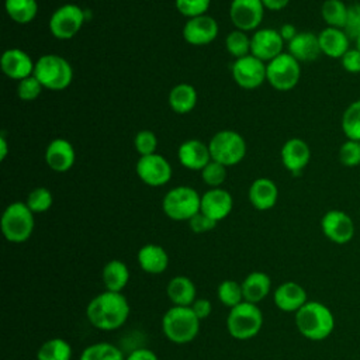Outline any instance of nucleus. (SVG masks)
<instances>
[{
  "mask_svg": "<svg viewBox=\"0 0 360 360\" xmlns=\"http://www.w3.org/2000/svg\"><path fill=\"white\" fill-rule=\"evenodd\" d=\"M167 298L176 307H191L195 301V285L187 276H174L166 287Z\"/></svg>",
  "mask_w": 360,
  "mask_h": 360,
  "instance_id": "28",
  "label": "nucleus"
},
{
  "mask_svg": "<svg viewBox=\"0 0 360 360\" xmlns=\"http://www.w3.org/2000/svg\"><path fill=\"white\" fill-rule=\"evenodd\" d=\"M225 48L235 59L250 55V37L248 32L235 28L226 35Z\"/></svg>",
  "mask_w": 360,
  "mask_h": 360,
  "instance_id": "36",
  "label": "nucleus"
},
{
  "mask_svg": "<svg viewBox=\"0 0 360 360\" xmlns=\"http://www.w3.org/2000/svg\"><path fill=\"white\" fill-rule=\"evenodd\" d=\"M201 195L197 190L188 186H179L170 188L163 200L162 210L165 215L173 221H190L197 212H200Z\"/></svg>",
  "mask_w": 360,
  "mask_h": 360,
  "instance_id": "7",
  "label": "nucleus"
},
{
  "mask_svg": "<svg viewBox=\"0 0 360 360\" xmlns=\"http://www.w3.org/2000/svg\"><path fill=\"white\" fill-rule=\"evenodd\" d=\"M295 326L308 340L321 342L329 338L335 329L332 311L319 301H308L295 312Z\"/></svg>",
  "mask_w": 360,
  "mask_h": 360,
  "instance_id": "2",
  "label": "nucleus"
},
{
  "mask_svg": "<svg viewBox=\"0 0 360 360\" xmlns=\"http://www.w3.org/2000/svg\"><path fill=\"white\" fill-rule=\"evenodd\" d=\"M0 226L4 238L8 242L22 243L28 240L34 232V212L25 202H11L3 211Z\"/></svg>",
  "mask_w": 360,
  "mask_h": 360,
  "instance_id": "5",
  "label": "nucleus"
},
{
  "mask_svg": "<svg viewBox=\"0 0 360 360\" xmlns=\"http://www.w3.org/2000/svg\"><path fill=\"white\" fill-rule=\"evenodd\" d=\"M72 354L73 352L69 342L62 338H52L39 346L37 360H70Z\"/></svg>",
  "mask_w": 360,
  "mask_h": 360,
  "instance_id": "32",
  "label": "nucleus"
},
{
  "mask_svg": "<svg viewBox=\"0 0 360 360\" xmlns=\"http://www.w3.org/2000/svg\"><path fill=\"white\" fill-rule=\"evenodd\" d=\"M343 1H345V0H343Z\"/></svg>",
  "mask_w": 360,
  "mask_h": 360,
  "instance_id": "53",
  "label": "nucleus"
},
{
  "mask_svg": "<svg viewBox=\"0 0 360 360\" xmlns=\"http://www.w3.org/2000/svg\"><path fill=\"white\" fill-rule=\"evenodd\" d=\"M191 309L197 315L200 321L207 319L212 312V304L207 298H195V301L191 304Z\"/></svg>",
  "mask_w": 360,
  "mask_h": 360,
  "instance_id": "47",
  "label": "nucleus"
},
{
  "mask_svg": "<svg viewBox=\"0 0 360 360\" xmlns=\"http://www.w3.org/2000/svg\"><path fill=\"white\" fill-rule=\"evenodd\" d=\"M210 4L211 0H174L177 11L187 18L207 14Z\"/></svg>",
  "mask_w": 360,
  "mask_h": 360,
  "instance_id": "42",
  "label": "nucleus"
},
{
  "mask_svg": "<svg viewBox=\"0 0 360 360\" xmlns=\"http://www.w3.org/2000/svg\"><path fill=\"white\" fill-rule=\"evenodd\" d=\"M318 39L321 52L333 59H340L350 49V38L342 28L326 27L318 34Z\"/></svg>",
  "mask_w": 360,
  "mask_h": 360,
  "instance_id": "25",
  "label": "nucleus"
},
{
  "mask_svg": "<svg viewBox=\"0 0 360 360\" xmlns=\"http://www.w3.org/2000/svg\"><path fill=\"white\" fill-rule=\"evenodd\" d=\"M135 172L139 180L150 187L165 186L172 179V166L159 153L139 156L135 163Z\"/></svg>",
  "mask_w": 360,
  "mask_h": 360,
  "instance_id": "12",
  "label": "nucleus"
},
{
  "mask_svg": "<svg viewBox=\"0 0 360 360\" xmlns=\"http://www.w3.org/2000/svg\"><path fill=\"white\" fill-rule=\"evenodd\" d=\"M322 233L336 245L349 243L356 232L354 222L349 214L342 210H329L321 218Z\"/></svg>",
  "mask_w": 360,
  "mask_h": 360,
  "instance_id": "13",
  "label": "nucleus"
},
{
  "mask_svg": "<svg viewBox=\"0 0 360 360\" xmlns=\"http://www.w3.org/2000/svg\"><path fill=\"white\" fill-rule=\"evenodd\" d=\"M354 42H356V49H357V51H360V35L354 39Z\"/></svg>",
  "mask_w": 360,
  "mask_h": 360,
  "instance_id": "52",
  "label": "nucleus"
},
{
  "mask_svg": "<svg viewBox=\"0 0 360 360\" xmlns=\"http://www.w3.org/2000/svg\"><path fill=\"white\" fill-rule=\"evenodd\" d=\"M240 284L243 291V300L252 304H259L260 301H263L271 290V278L264 271L249 273Z\"/></svg>",
  "mask_w": 360,
  "mask_h": 360,
  "instance_id": "27",
  "label": "nucleus"
},
{
  "mask_svg": "<svg viewBox=\"0 0 360 360\" xmlns=\"http://www.w3.org/2000/svg\"><path fill=\"white\" fill-rule=\"evenodd\" d=\"M162 330L167 340L176 345L193 342L200 332V319L191 307L169 308L162 316Z\"/></svg>",
  "mask_w": 360,
  "mask_h": 360,
  "instance_id": "3",
  "label": "nucleus"
},
{
  "mask_svg": "<svg viewBox=\"0 0 360 360\" xmlns=\"http://www.w3.org/2000/svg\"><path fill=\"white\" fill-rule=\"evenodd\" d=\"M76 160V152L73 145L65 138L52 139L45 149L46 165L58 173H63L72 169Z\"/></svg>",
  "mask_w": 360,
  "mask_h": 360,
  "instance_id": "20",
  "label": "nucleus"
},
{
  "mask_svg": "<svg viewBox=\"0 0 360 360\" xmlns=\"http://www.w3.org/2000/svg\"><path fill=\"white\" fill-rule=\"evenodd\" d=\"M218 31L217 20L208 14H202L187 18L183 27V38L190 45L202 46L211 44L218 37Z\"/></svg>",
  "mask_w": 360,
  "mask_h": 360,
  "instance_id": "15",
  "label": "nucleus"
},
{
  "mask_svg": "<svg viewBox=\"0 0 360 360\" xmlns=\"http://www.w3.org/2000/svg\"><path fill=\"white\" fill-rule=\"evenodd\" d=\"M125 360H159V359L156 353L149 349H135L125 357Z\"/></svg>",
  "mask_w": 360,
  "mask_h": 360,
  "instance_id": "48",
  "label": "nucleus"
},
{
  "mask_svg": "<svg viewBox=\"0 0 360 360\" xmlns=\"http://www.w3.org/2000/svg\"><path fill=\"white\" fill-rule=\"evenodd\" d=\"M262 0H232L229 6V18L235 28L245 32L256 31L264 14Z\"/></svg>",
  "mask_w": 360,
  "mask_h": 360,
  "instance_id": "14",
  "label": "nucleus"
},
{
  "mask_svg": "<svg viewBox=\"0 0 360 360\" xmlns=\"http://www.w3.org/2000/svg\"><path fill=\"white\" fill-rule=\"evenodd\" d=\"M52 202H53L52 193L45 187H35L34 190H31L25 201V204L34 214L46 212L52 207Z\"/></svg>",
  "mask_w": 360,
  "mask_h": 360,
  "instance_id": "38",
  "label": "nucleus"
},
{
  "mask_svg": "<svg viewBox=\"0 0 360 360\" xmlns=\"http://www.w3.org/2000/svg\"><path fill=\"white\" fill-rule=\"evenodd\" d=\"M42 90H44V86L34 75L20 80L17 84V96L22 101H32L38 98Z\"/></svg>",
  "mask_w": 360,
  "mask_h": 360,
  "instance_id": "40",
  "label": "nucleus"
},
{
  "mask_svg": "<svg viewBox=\"0 0 360 360\" xmlns=\"http://www.w3.org/2000/svg\"><path fill=\"white\" fill-rule=\"evenodd\" d=\"M201 179L211 188L221 187L222 183L226 180V166H224L215 160H211L201 170Z\"/></svg>",
  "mask_w": 360,
  "mask_h": 360,
  "instance_id": "39",
  "label": "nucleus"
},
{
  "mask_svg": "<svg viewBox=\"0 0 360 360\" xmlns=\"http://www.w3.org/2000/svg\"><path fill=\"white\" fill-rule=\"evenodd\" d=\"M248 197L250 204L259 210V211H267L271 210L278 198V188L277 184L267 179V177H259L252 181Z\"/></svg>",
  "mask_w": 360,
  "mask_h": 360,
  "instance_id": "23",
  "label": "nucleus"
},
{
  "mask_svg": "<svg viewBox=\"0 0 360 360\" xmlns=\"http://www.w3.org/2000/svg\"><path fill=\"white\" fill-rule=\"evenodd\" d=\"M284 39L278 30L260 28L250 37V55L259 58L263 62H270L280 53H283Z\"/></svg>",
  "mask_w": 360,
  "mask_h": 360,
  "instance_id": "16",
  "label": "nucleus"
},
{
  "mask_svg": "<svg viewBox=\"0 0 360 360\" xmlns=\"http://www.w3.org/2000/svg\"><path fill=\"white\" fill-rule=\"evenodd\" d=\"M79 360H125V357L117 346L107 342H98L84 347Z\"/></svg>",
  "mask_w": 360,
  "mask_h": 360,
  "instance_id": "34",
  "label": "nucleus"
},
{
  "mask_svg": "<svg viewBox=\"0 0 360 360\" xmlns=\"http://www.w3.org/2000/svg\"><path fill=\"white\" fill-rule=\"evenodd\" d=\"M129 304L122 292L104 291L96 295L86 308L89 322L98 330L120 329L129 316Z\"/></svg>",
  "mask_w": 360,
  "mask_h": 360,
  "instance_id": "1",
  "label": "nucleus"
},
{
  "mask_svg": "<svg viewBox=\"0 0 360 360\" xmlns=\"http://www.w3.org/2000/svg\"><path fill=\"white\" fill-rule=\"evenodd\" d=\"M263 326V314L257 304L248 301L229 309L226 316V329L236 340H248L255 338Z\"/></svg>",
  "mask_w": 360,
  "mask_h": 360,
  "instance_id": "6",
  "label": "nucleus"
},
{
  "mask_svg": "<svg viewBox=\"0 0 360 360\" xmlns=\"http://www.w3.org/2000/svg\"><path fill=\"white\" fill-rule=\"evenodd\" d=\"M342 131L347 139L360 142V100L350 103L343 111Z\"/></svg>",
  "mask_w": 360,
  "mask_h": 360,
  "instance_id": "35",
  "label": "nucleus"
},
{
  "mask_svg": "<svg viewBox=\"0 0 360 360\" xmlns=\"http://www.w3.org/2000/svg\"><path fill=\"white\" fill-rule=\"evenodd\" d=\"M231 73L232 79L239 87L245 90H253L260 87L266 80V62L253 55H246L243 58L235 59L231 68Z\"/></svg>",
  "mask_w": 360,
  "mask_h": 360,
  "instance_id": "11",
  "label": "nucleus"
},
{
  "mask_svg": "<svg viewBox=\"0 0 360 360\" xmlns=\"http://www.w3.org/2000/svg\"><path fill=\"white\" fill-rule=\"evenodd\" d=\"M278 32H280L281 38L284 39V42H290V41L298 34L295 25H292V24H283V25L280 27Z\"/></svg>",
  "mask_w": 360,
  "mask_h": 360,
  "instance_id": "50",
  "label": "nucleus"
},
{
  "mask_svg": "<svg viewBox=\"0 0 360 360\" xmlns=\"http://www.w3.org/2000/svg\"><path fill=\"white\" fill-rule=\"evenodd\" d=\"M7 15L17 24L31 22L38 13L37 0H4Z\"/></svg>",
  "mask_w": 360,
  "mask_h": 360,
  "instance_id": "31",
  "label": "nucleus"
},
{
  "mask_svg": "<svg viewBox=\"0 0 360 360\" xmlns=\"http://www.w3.org/2000/svg\"><path fill=\"white\" fill-rule=\"evenodd\" d=\"M347 8L343 0H325L321 7V15L328 27L345 28L347 20Z\"/></svg>",
  "mask_w": 360,
  "mask_h": 360,
  "instance_id": "33",
  "label": "nucleus"
},
{
  "mask_svg": "<svg viewBox=\"0 0 360 360\" xmlns=\"http://www.w3.org/2000/svg\"><path fill=\"white\" fill-rule=\"evenodd\" d=\"M342 66L349 73H360V51L350 48L342 58Z\"/></svg>",
  "mask_w": 360,
  "mask_h": 360,
  "instance_id": "46",
  "label": "nucleus"
},
{
  "mask_svg": "<svg viewBox=\"0 0 360 360\" xmlns=\"http://www.w3.org/2000/svg\"><path fill=\"white\" fill-rule=\"evenodd\" d=\"M211 159L229 167L240 163L246 156V141L232 129L218 131L208 142Z\"/></svg>",
  "mask_w": 360,
  "mask_h": 360,
  "instance_id": "8",
  "label": "nucleus"
},
{
  "mask_svg": "<svg viewBox=\"0 0 360 360\" xmlns=\"http://www.w3.org/2000/svg\"><path fill=\"white\" fill-rule=\"evenodd\" d=\"M217 221L211 219L210 217H207L205 214H202L201 211L197 212L190 221H188V226L194 233H205L211 229H214L217 226Z\"/></svg>",
  "mask_w": 360,
  "mask_h": 360,
  "instance_id": "45",
  "label": "nucleus"
},
{
  "mask_svg": "<svg viewBox=\"0 0 360 360\" xmlns=\"http://www.w3.org/2000/svg\"><path fill=\"white\" fill-rule=\"evenodd\" d=\"M177 159L181 166L190 170H202L212 159L208 143L200 139H187L177 149Z\"/></svg>",
  "mask_w": 360,
  "mask_h": 360,
  "instance_id": "21",
  "label": "nucleus"
},
{
  "mask_svg": "<svg viewBox=\"0 0 360 360\" xmlns=\"http://www.w3.org/2000/svg\"><path fill=\"white\" fill-rule=\"evenodd\" d=\"M138 264L148 274H162L169 266V255L160 245L146 243L138 250Z\"/></svg>",
  "mask_w": 360,
  "mask_h": 360,
  "instance_id": "24",
  "label": "nucleus"
},
{
  "mask_svg": "<svg viewBox=\"0 0 360 360\" xmlns=\"http://www.w3.org/2000/svg\"><path fill=\"white\" fill-rule=\"evenodd\" d=\"M273 301L280 311L295 314L304 304L308 302V297L301 284L295 281H285L274 290Z\"/></svg>",
  "mask_w": 360,
  "mask_h": 360,
  "instance_id": "22",
  "label": "nucleus"
},
{
  "mask_svg": "<svg viewBox=\"0 0 360 360\" xmlns=\"http://www.w3.org/2000/svg\"><path fill=\"white\" fill-rule=\"evenodd\" d=\"M287 48L288 53L298 62H312L322 53L318 35L308 31L298 32L290 42H287Z\"/></svg>",
  "mask_w": 360,
  "mask_h": 360,
  "instance_id": "26",
  "label": "nucleus"
},
{
  "mask_svg": "<svg viewBox=\"0 0 360 360\" xmlns=\"http://www.w3.org/2000/svg\"><path fill=\"white\" fill-rule=\"evenodd\" d=\"M101 278L107 291L121 292L129 281L128 266L118 259H112L104 264Z\"/></svg>",
  "mask_w": 360,
  "mask_h": 360,
  "instance_id": "29",
  "label": "nucleus"
},
{
  "mask_svg": "<svg viewBox=\"0 0 360 360\" xmlns=\"http://www.w3.org/2000/svg\"><path fill=\"white\" fill-rule=\"evenodd\" d=\"M283 166L294 176H298L309 163L311 149L308 143L301 138L287 139L280 150Z\"/></svg>",
  "mask_w": 360,
  "mask_h": 360,
  "instance_id": "18",
  "label": "nucleus"
},
{
  "mask_svg": "<svg viewBox=\"0 0 360 360\" xmlns=\"http://www.w3.org/2000/svg\"><path fill=\"white\" fill-rule=\"evenodd\" d=\"M197 104V91L188 83H179L169 93V105L177 114L190 112Z\"/></svg>",
  "mask_w": 360,
  "mask_h": 360,
  "instance_id": "30",
  "label": "nucleus"
},
{
  "mask_svg": "<svg viewBox=\"0 0 360 360\" xmlns=\"http://www.w3.org/2000/svg\"><path fill=\"white\" fill-rule=\"evenodd\" d=\"M233 207V198L231 193L222 187L210 188L201 195L200 211L211 219L219 222L225 219Z\"/></svg>",
  "mask_w": 360,
  "mask_h": 360,
  "instance_id": "19",
  "label": "nucleus"
},
{
  "mask_svg": "<svg viewBox=\"0 0 360 360\" xmlns=\"http://www.w3.org/2000/svg\"><path fill=\"white\" fill-rule=\"evenodd\" d=\"M217 295L218 300L222 305L228 307L229 309L239 305L243 302V291H242V284L236 283L235 280H224L219 283L217 288Z\"/></svg>",
  "mask_w": 360,
  "mask_h": 360,
  "instance_id": "37",
  "label": "nucleus"
},
{
  "mask_svg": "<svg viewBox=\"0 0 360 360\" xmlns=\"http://www.w3.org/2000/svg\"><path fill=\"white\" fill-rule=\"evenodd\" d=\"M34 76L41 82L44 89L60 91L70 86L73 80V69L63 56L46 53L35 60Z\"/></svg>",
  "mask_w": 360,
  "mask_h": 360,
  "instance_id": "4",
  "label": "nucleus"
},
{
  "mask_svg": "<svg viewBox=\"0 0 360 360\" xmlns=\"http://www.w3.org/2000/svg\"><path fill=\"white\" fill-rule=\"evenodd\" d=\"M134 146L139 156H146L156 153L158 136L150 129H141L134 138Z\"/></svg>",
  "mask_w": 360,
  "mask_h": 360,
  "instance_id": "41",
  "label": "nucleus"
},
{
  "mask_svg": "<svg viewBox=\"0 0 360 360\" xmlns=\"http://www.w3.org/2000/svg\"><path fill=\"white\" fill-rule=\"evenodd\" d=\"M86 17V10L73 3H66L58 7L49 18V31L56 39H70L83 27Z\"/></svg>",
  "mask_w": 360,
  "mask_h": 360,
  "instance_id": "10",
  "label": "nucleus"
},
{
  "mask_svg": "<svg viewBox=\"0 0 360 360\" xmlns=\"http://www.w3.org/2000/svg\"><path fill=\"white\" fill-rule=\"evenodd\" d=\"M300 77V62L288 52H283L266 63V80L278 91H288L294 89L298 84Z\"/></svg>",
  "mask_w": 360,
  "mask_h": 360,
  "instance_id": "9",
  "label": "nucleus"
},
{
  "mask_svg": "<svg viewBox=\"0 0 360 360\" xmlns=\"http://www.w3.org/2000/svg\"><path fill=\"white\" fill-rule=\"evenodd\" d=\"M0 66L3 73L13 80H22L31 75H34L35 62L31 59V56L20 49V48H10L6 49L0 59Z\"/></svg>",
  "mask_w": 360,
  "mask_h": 360,
  "instance_id": "17",
  "label": "nucleus"
},
{
  "mask_svg": "<svg viewBox=\"0 0 360 360\" xmlns=\"http://www.w3.org/2000/svg\"><path fill=\"white\" fill-rule=\"evenodd\" d=\"M8 155V143L7 139L4 138V135L0 136V160H4Z\"/></svg>",
  "mask_w": 360,
  "mask_h": 360,
  "instance_id": "51",
  "label": "nucleus"
},
{
  "mask_svg": "<svg viewBox=\"0 0 360 360\" xmlns=\"http://www.w3.org/2000/svg\"><path fill=\"white\" fill-rule=\"evenodd\" d=\"M343 31L350 39H356L360 35V3L349 6L347 20Z\"/></svg>",
  "mask_w": 360,
  "mask_h": 360,
  "instance_id": "44",
  "label": "nucleus"
},
{
  "mask_svg": "<svg viewBox=\"0 0 360 360\" xmlns=\"http://www.w3.org/2000/svg\"><path fill=\"white\" fill-rule=\"evenodd\" d=\"M339 160L346 167H356L360 165V142L347 139L339 148Z\"/></svg>",
  "mask_w": 360,
  "mask_h": 360,
  "instance_id": "43",
  "label": "nucleus"
},
{
  "mask_svg": "<svg viewBox=\"0 0 360 360\" xmlns=\"http://www.w3.org/2000/svg\"><path fill=\"white\" fill-rule=\"evenodd\" d=\"M290 0H262V4L266 10L280 11L288 6Z\"/></svg>",
  "mask_w": 360,
  "mask_h": 360,
  "instance_id": "49",
  "label": "nucleus"
}]
</instances>
